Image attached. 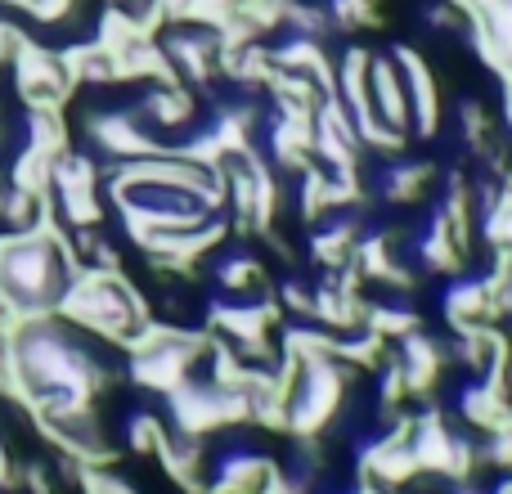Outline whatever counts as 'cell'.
Segmentation results:
<instances>
[{"label":"cell","mask_w":512,"mask_h":494,"mask_svg":"<svg viewBox=\"0 0 512 494\" xmlns=\"http://www.w3.org/2000/svg\"><path fill=\"white\" fill-rule=\"evenodd\" d=\"M427 185H432V167L427 162H396L391 171H382L378 194L387 203H414V198H423Z\"/></svg>","instance_id":"obj_2"},{"label":"cell","mask_w":512,"mask_h":494,"mask_svg":"<svg viewBox=\"0 0 512 494\" xmlns=\"http://www.w3.org/2000/svg\"><path fill=\"white\" fill-rule=\"evenodd\" d=\"M391 59H396L400 77H405L409 131H418V135L427 140V135L436 131V122H441V113H436V81H432V68L423 63V54H418V50H396Z\"/></svg>","instance_id":"obj_1"},{"label":"cell","mask_w":512,"mask_h":494,"mask_svg":"<svg viewBox=\"0 0 512 494\" xmlns=\"http://www.w3.org/2000/svg\"><path fill=\"white\" fill-rule=\"evenodd\" d=\"M9 481H14L9 477V459H5V450H0V486H9Z\"/></svg>","instance_id":"obj_3"}]
</instances>
